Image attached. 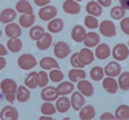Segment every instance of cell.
I'll return each mask as SVG.
<instances>
[{
    "instance_id": "obj_1",
    "label": "cell",
    "mask_w": 129,
    "mask_h": 120,
    "mask_svg": "<svg viewBox=\"0 0 129 120\" xmlns=\"http://www.w3.org/2000/svg\"><path fill=\"white\" fill-rule=\"evenodd\" d=\"M17 91H18V86H17L14 80L4 79L2 81V92H3L5 100L8 102H13L17 98Z\"/></svg>"
},
{
    "instance_id": "obj_2",
    "label": "cell",
    "mask_w": 129,
    "mask_h": 120,
    "mask_svg": "<svg viewBox=\"0 0 129 120\" xmlns=\"http://www.w3.org/2000/svg\"><path fill=\"white\" fill-rule=\"evenodd\" d=\"M36 65V59L32 54H22L18 58V66L22 70H31L32 67H35Z\"/></svg>"
},
{
    "instance_id": "obj_3",
    "label": "cell",
    "mask_w": 129,
    "mask_h": 120,
    "mask_svg": "<svg viewBox=\"0 0 129 120\" xmlns=\"http://www.w3.org/2000/svg\"><path fill=\"white\" fill-rule=\"evenodd\" d=\"M54 54H56V57L57 58H64L66 56H69L70 52H71V48L70 45L67 44V43H64V41H58L56 43V45H54Z\"/></svg>"
},
{
    "instance_id": "obj_4",
    "label": "cell",
    "mask_w": 129,
    "mask_h": 120,
    "mask_svg": "<svg viewBox=\"0 0 129 120\" xmlns=\"http://www.w3.org/2000/svg\"><path fill=\"white\" fill-rule=\"evenodd\" d=\"M128 54H129V50H128V47L125 44H117V45H115V48L112 50V56H114L115 61L126 59Z\"/></svg>"
},
{
    "instance_id": "obj_5",
    "label": "cell",
    "mask_w": 129,
    "mask_h": 120,
    "mask_svg": "<svg viewBox=\"0 0 129 120\" xmlns=\"http://www.w3.org/2000/svg\"><path fill=\"white\" fill-rule=\"evenodd\" d=\"M57 12H58V10H57L56 7L47 5V7L41 8V9L39 10V17H40V19H43V21H49V19H53V18L56 17Z\"/></svg>"
},
{
    "instance_id": "obj_6",
    "label": "cell",
    "mask_w": 129,
    "mask_h": 120,
    "mask_svg": "<svg viewBox=\"0 0 129 120\" xmlns=\"http://www.w3.org/2000/svg\"><path fill=\"white\" fill-rule=\"evenodd\" d=\"M58 96H59V93H58L57 88H54V86H45L41 91V98L47 102H52V101L57 100Z\"/></svg>"
},
{
    "instance_id": "obj_7",
    "label": "cell",
    "mask_w": 129,
    "mask_h": 120,
    "mask_svg": "<svg viewBox=\"0 0 129 120\" xmlns=\"http://www.w3.org/2000/svg\"><path fill=\"white\" fill-rule=\"evenodd\" d=\"M100 31H101L102 35H105L107 38H112L116 34L115 25L111 22V21H103V22L100 25Z\"/></svg>"
},
{
    "instance_id": "obj_8",
    "label": "cell",
    "mask_w": 129,
    "mask_h": 120,
    "mask_svg": "<svg viewBox=\"0 0 129 120\" xmlns=\"http://www.w3.org/2000/svg\"><path fill=\"white\" fill-rule=\"evenodd\" d=\"M79 61L81 62L83 66H87V65H90L93 61H94V54L90 49L88 48H84L80 50L79 53Z\"/></svg>"
},
{
    "instance_id": "obj_9",
    "label": "cell",
    "mask_w": 129,
    "mask_h": 120,
    "mask_svg": "<svg viewBox=\"0 0 129 120\" xmlns=\"http://www.w3.org/2000/svg\"><path fill=\"white\" fill-rule=\"evenodd\" d=\"M78 89H79V92H80L83 96H85V97H90V96L93 94V92H94L93 85H92L89 81H87V79L79 80V83H78Z\"/></svg>"
},
{
    "instance_id": "obj_10",
    "label": "cell",
    "mask_w": 129,
    "mask_h": 120,
    "mask_svg": "<svg viewBox=\"0 0 129 120\" xmlns=\"http://www.w3.org/2000/svg\"><path fill=\"white\" fill-rule=\"evenodd\" d=\"M2 119L5 120H17L18 119V111L13 106H4L2 108Z\"/></svg>"
},
{
    "instance_id": "obj_11",
    "label": "cell",
    "mask_w": 129,
    "mask_h": 120,
    "mask_svg": "<svg viewBox=\"0 0 129 120\" xmlns=\"http://www.w3.org/2000/svg\"><path fill=\"white\" fill-rule=\"evenodd\" d=\"M21 34H22V30L16 23H9L5 27V35L9 36L10 39H18V36H21Z\"/></svg>"
},
{
    "instance_id": "obj_12",
    "label": "cell",
    "mask_w": 129,
    "mask_h": 120,
    "mask_svg": "<svg viewBox=\"0 0 129 120\" xmlns=\"http://www.w3.org/2000/svg\"><path fill=\"white\" fill-rule=\"evenodd\" d=\"M63 10L69 14H78L80 12V5L74 0H66L63 3Z\"/></svg>"
},
{
    "instance_id": "obj_13",
    "label": "cell",
    "mask_w": 129,
    "mask_h": 120,
    "mask_svg": "<svg viewBox=\"0 0 129 120\" xmlns=\"http://www.w3.org/2000/svg\"><path fill=\"white\" fill-rule=\"evenodd\" d=\"M85 103V100H84V97L80 92H74L72 93V98H71V106L74 107V110H76L79 111L80 108L84 106Z\"/></svg>"
},
{
    "instance_id": "obj_14",
    "label": "cell",
    "mask_w": 129,
    "mask_h": 120,
    "mask_svg": "<svg viewBox=\"0 0 129 120\" xmlns=\"http://www.w3.org/2000/svg\"><path fill=\"white\" fill-rule=\"evenodd\" d=\"M71 106V101L69 100V98L66 97H61V98H57V103H56V108H57V111L63 114V112H67L69 111V108Z\"/></svg>"
},
{
    "instance_id": "obj_15",
    "label": "cell",
    "mask_w": 129,
    "mask_h": 120,
    "mask_svg": "<svg viewBox=\"0 0 129 120\" xmlns=\"http://www.w3.org/2000/svg\"><path fill=\"white\" fill-rule=\"evenodd\" d=\"M85 35H87L85 34V28L80 25H76L71 31V36H72L74 41H76V43H81L84 40Z\"/></svg>"
},
{
    "instance_id": "obj_16",
    "label": "cell",
    "mask_w": 129,
    "mask_h": 120,
    "mask_svg": "<svg viewBox=\"0 0 129 120\" xmlns=\"http://www.w3.org/2000/svg\"><path fill=\"white\" fill-rule=\"evenodd\" d=\"M52 35L50 34H44L38 41H36V47L40 50H47L52 45Z\"/></svg>"
},
{
    "instance_id": "obj_17",
    "label": "cell",
    "mask_w": 129,
    "mask_h": 120,
    "mask_svg": "<svg viewBox=\"0 0 129 120\" xmlns=\"http://www.w3.org/2000/svg\"><path fill=\"white\" fill-rule=\"evenodd\" d=\"M83 41L85 43V47L87 48H92V47H95L97 44H100V36L95 32H88Z\"/></svg>"
},
{
    "instance_id": "obj_18",
    "label": "cell",
    "mask_w": 129,
    "mask_h": 120,
    "mask_svg": "<svg viewBox=\"0 0 129 120\" xmlns=\"http://www.w3.org/2000/svg\"><path fill=\"white\" fill-rule=\"evenodd\" d=\"M94 115H95L94 107L90 106V105L83 106V107L80 108V112H79V116H80V119H83V120H90V119L94 117Z\"/></svg>"
},
{
    "instance_id": "obj_19",
    "label": "cell",
    "mask_w": 129,
    "mask_h": 120,
    "mask_svg": "<svg viewBox=\"0 0 129 120\" xmlns=\"http://www.w3.org/2000/svg\"><path fill=\"white\" fill-rule=\"evenodd\" d=\"M103 71L106 72V75H109L110 78H114V76H116V75L120 74L121 66H120L119 63H116V62H110V63L106 66V69H105Z\"/></svg>"
},
{
    "instance_id": "obj_20",
    "label": "cell",
    "mask_w": 129,
    "mask_h": 120,
    "mask_svg": "<svg viewBox=\"0 0 129 120\" xmlns=\"http://www.w3.org/2000/svg\"><path fill=\"white\" fill-rule=\"evenodd\" d=\"M40 66L44 70H53V69H59V65L57 61H54V58L52 57H44L40 61Z\"/></svg>"
},
{
    "instance_id": "obj_21",
    "label": "cell",
    "mask_w": 129,
    "mask_h": 120,
    "mask_svg": "<svg viewBox=\"0 0 129 120\" xmlns=\"http://www.w3.org/2000/svg\"><path fill=\"white\" fill-rule=\"evenodd\" d=\"M87 12L93 17H98L102 14V7L97 2H89L87 4Z\"/></svg>"
},
{
    "instance_id": "obj_22",
    "label": "cell",
    "mask_w": 129,
    "mask_h": 120,
    "mask_svg": "<svg viewBox=\"0 0 129 120\" xmlns=\"http://www.w3.org/2000/svg\"><path fill=\"white\" fill-rule=\"evenodd\" d=\"M48 30L53 34H57V32L63 30V19L61 18H56V19H52L50 22L48 23Z\"/></svg>"
},
{
    "instance_id": "obj_23",
    "label": "cell",
    "mask_w": 129,
    "mask_h": 120,
    "mask_svg": "<svg viewBox=\"0 0 129 120\" xmlns=\"http://www.w3.org/2000/svg\"><path fill=\"white\" fill-rule=\"evenodd\" d=\"M102 84H103V88L106 89V92H109V93H111V94L116 93V91H117V83H116L115 79H112V78H106V79L102 81Z\"/></svg>"
},
{
    "instance_id": "obj_24",
    "label": "cell",
    "mask_w": 129,
    "mask_h": 120,
    "mask_svg": "<svg viewBox=\"0 0 129 120\" xmlns=\"http://www.w3.org/2000/svg\"><path fill=\"white\" fill-rule=\"evenodd\" d=\"M17 100H18V102H27L28 100H30V91H28V88L25 85H21V86H18V91H17Z\"/></svg>"
},
{
    "instance_id": "obj_25",
    "label": "cell",
    "mask_w": 129,
    "mask_h": 120,
    "mask_svg": "<svg viewBox=\"0 0 129 120\" xmlns=\"http://www.w3.org/2000/svg\"><path fill=\"white\" fill-rule=\"evenodd\" d=\"M110 56V47L107 44H100L95 49V57L100 59H106Z\"/></svg>"
},
{
    "instance_id": "obj_26",
    "label": "cell",
    "mask_w": 129,
    "mask_h": 120,
    "mask_svg": "<svg viewBox=\"0 0 129 120\" xmlns=\"http://www.w3.org/2000/svg\"><path fill=\"white\" fill-rule=\"evenodd\" d=\"M16 18V12L13 9H10V8H7L4 9L2 14H0V21H2L3 23H9V22H12V21Z\"/></svg>"
},
{
    "instance_id": "obj_27",
    "label": "cell",
    "mask_w": 129,
    "mask_h": 120,
    "mask_svg": "<svg viewBox=\"0 0 129 120\" xmlns=\"http://www.w3.org/2000/svg\"><path fill=\"white\" fill-rule=\"evenodd\" d=\"M25 85L30 89H35L36 86H39V83H38V74L36 72H30L27 75V78L25 80Z\"/></svg>"
},
{
    "instance_id": "obj_28",
    "label": "cell",
    "mask_w": 129,
    "mask_h": 120,
    "mask_svg": "<svg viewBox=\"0 0 129 120\" xmlns=\"http://www.w3.org/2000/svg\"><path fill=\"white\" fill-rule=\"evenodd\" d=\"M85 78H87L85 71H83L81 69H74L69 72V79L71 81H79V80H83Z\"/></svg>"
},
{
    "instance_id": "obj_29",
    "label": "cell",
    "mask_w": 129,
    "mask_h": 120,
    "mask_svg": "<svg viewBox=\"0 0 129 120\" xmlns=\"http://www.w3.org/2000/svg\"><path fill=\"white\" fill-rule=\"evenodd\" d=\"M16 9L18 10V12H21L22 14H34L32 13V7L30 5L28 2H26V0L18 2L17 5H16Z\"/></svg>"
},
{
    "instance_id": "obj_30",
    "label": "cell",
    "mask_w": 129,
    "mask_h": 120,
    "mask_svg": "<svg viewBox=\"0 0 129 120\" xmlns=\"http://www.w3.org/2000/svg\"><path fill=\"white\" fill-rule=\"evenodd\" d=\"M57 91H58L59 94L66 96V94L74 92V84L70 83V81H63V83H61V84L57 86Z\"/></svg>"
},
{
    "instance_id": "obj_31",
    "label": "cell",
    "mask_w": 129,
    "mask_h": 120,
    "mask_svg": "<svg viewBox=\"0 0 129 120\" xmlns=\"http://www.w3.org/2000/svg\"><path fill=\"white\" fill-rule=\"evenodd\" d=\"M35 22V16L34 14H22L19 18V25L22 27H31Z\"/></svg>"
},
{
    "instance_id": "obj_32",
    "label": "cell",
    "mask_w": 129,
    "mask_h": 120,
    "mask_svg": "<svg viewBox=\"0 0 129 120\" xmlns=\"http://www.w3.org/2000/svg\"><path fill=\"white\" fill-rule=\"evenodd\" d=\"M129 117V107L128 105H121L116 108L115 119H128Z\"/></svg>"
},
{
    "instance_id": "obj_33",
    "label": "cell",
    "mask_w": 129,
    "mask_h": 120,
    "mask_svg": "<svg viewBox=\"0 0 129 120\" xmlns=\"http://www.w3.org/2000/svg\"><path fill=\"white\" fill-rule=\"evenodd\" d=\"M8 49L13 53H17L22 49V41L19 39H10L8 40Z\"/></svg>"
},
{
    "instance_id": "obj_34",
    "label": "cell",
    "mask_w": 129,
    "mask_h": 120,
    "mask_svg": "<svg viewBox=\"0 0 129 120\" xmlns=\"http://www.w3.org/2000/svg\"><path fill=\"white\" fill-rule=\"evenodd\" d=\"M45 32H44V28H43L41 26H34V27H31L30 30V38L31 39H34V40H39L43 35H44Z\"/></svg>"
},
{
    "instance_id": "obj_35",
    "label": "cell",
    "mask_w": 129,
    "mask_h": 120,
    "mask_svg": "<svg viewBox=\"0 0 129 120\" xmlns=\"http://www.w3.org/2000/svg\"><path fill=\"white\" fill-rule=\"evenodd\" d=\"M103 75H105V71L102 67L100 66H95L90 70V78L95 81H98V80H102L103 79Z\"/></svg>"
},
{
    "instance_id": "obj_36",
    "label": "cell",
    "mask_w": 129,
    "mask_h": 120,
    "mask_svg": "<svg viewBox=\"0 0 129 120\" xmlns=\"http://www.w3.org/2000/svg\"><path fill=\"white\" fill-rule=\"evenodd\" d=\"M123 91H128L129 89V72H123L119 78V85Z\"/></svg>"
},
{
    "instance_id": "obj_37",
    "label": "cell",
    "mask_w": 129,
    "mask_h": 120,
    "mask_svg": "<svg viewBox=\"0 0 129 120\" xmlns=\"http://www.w3.org/2000/svg\"><path fill=\"white\" fill-rule=\"evenodd\" d=\"M57 111V108L54 107V105H53L52 102H47L45 101V103H43V106H41V112H43V115H53Z\"/></svg>"
},
{
    "instance_id": "obj_38",
    "label": "cell",
    "mask_w": 129,
    "mask_h": 120,
    "mask_svg": "<svg viewBox=\"0 0 129 120\" xmlns=\"http://www.w3.org/2000/svg\"><path fill=\"white\" fill-rule=\"evenodd\" d=\"M49 78L52 81H54V83H59L63 80V74L59 69H53L49 74Z\"/></svg>"
},
{
    "instance_id": "obj_39",
    "label": "cell",
    "mask_w": 129,
    "mask_h": 120,
    "mask_svg": "<svg viewBox=\"0 0 129 120\" xmlns=\"http://www.w3.org/2000/svg\"><path fill=\"white\" fill-rule=\"evenodd\" d=\"M125 14V9L123 7H115L114 9H111V17L114 19H121Z\"/></svg>"
},
{
    "instance_id": "obj_40",
    "label": "cell",
    "mask_w": 129,
    "mask_h": 120,
    "mask_svg": "<svg viewBox=\"0 0 129 120\" xmlns=\"http://www.w3.org/2000/svg\"><path fill=\"white\" fill-rule=\"evenodd\" d=\"M84 22H85V26L90 30H94V28L98 27V21H97L95 17H93V16H87L84 19Z\"/></svg>"
},
{
    "instance_id": "obj_41",
    "label": "cell",
    "mask_w": 129,
    "mask_h": 120,
    "mask_svg": "<svg viewBox=\"0 0 129 120\" xmlns=\"http://www.w3.org/2000/svg\"><path fill=\"white\" fill-rule=\"evenodd\" d=\"M48 79H49L48 74H47L45 71H40V72L38 74V83H39V86H41V88L47 86V84H48V81H49Z\"/></svg>"
},
{
    "instance_id": "obj_42",
    "label": "cell",
    "mask_w": 129,
    "mask_h": 120,
    "mask_svg": "<svg viewBox=\"0 0 129 120\" xmlns=\"http://www.w3.org/2000/svg\"><path fill=\"white\" fill-rule=\"evenodd\" d=\"M70 62H71V65H72L74 67H78V69L84 67L83 65H81V62L79 61V53H75L74 56L71 57V61H70Z\"/></svg>"
},
{
    "instance_id": "obj_43",
    "label": "cell",
    "mask_w": 129,
    "mask_h": 120,
    "mask_svg": "<svg viewBox=\"0 0 129 120\" xmlns=\"http://www.w3.org/2000/svg\"><path fill=\"white\" fill-rule=\"evenodd\" d=\"M120 27H121V30H123V32H124V34L129 35V18H128V17L121 19Z\"/></svg>"
},
{
    "instance_id": "obj_44",
    "label": "cell",
    "mask_w": 129,
    "mask_h": 120,
    "mask_svg": "<svg viewBox=\"0 0 129 120\" xmlns=\"http://www.w3.org/2000/svg\"><path fill=\"white\" fill-rule=\"evenodd\" d=\"M35 4L44 8V7H47V5L49 4V0H44V2H43V0H35Z\"/></svg>"
},
{
    "instance_id": "obj_45",
    "label": "cell",
    "mask_w": 129,
    "mask_h": 120,
    "mask_svg": "<svg viewBox=\"0 0 129 120\" xmlns=\"http://www.w3.org/2000/svg\"><path fill=\"white\" fill-rule=\"evenodd\" d=\"M100 5H103V7H109L111 4V0H100V2H97Z\"/></svg>"
},
{
    "instance_id": "obj_46",
    "label": "cell",
    "mask_w": 129,
    "mask_h": 120,
    "mask_svg": "<svg viewBox=\"0 0 129 120\" xmlns=\"http://www.w3.org/2000/svg\"><path fill=\"white\" fill-rule=\"evenodd\" d=\"M101 119H115V115H111V114H102V115H101Z\"/></svg>"
},
{
    "instance_id": "obj_47",
    "label": "cell",
    "mask_w": 129,
    "mask_h": 120,
    "mask_svg": "<svg viewBox=\"0 0 129 120\" xmlns=\"http://www.w3.org/2000/svg\"><path fill=\"white\" fill-rule=\"evenodd\" d=\"M7 53H8V50H5V48H4V47H3V44H2V45H0V54H2V57H3V56H5Z\"/></svg>"
},
{
    "instance_id": "obj_48",
    "label": "cell",
    "mask_w": 129,
    "mask_h": 120,
    "mask_svg": "<svg viewBox=\"0 0 129 120\" xmlns=\"http://www.w3.org/2000/svg\"><path fill=\"white\" fill-rule=\"evenodd\" d=\"M4 66H5V59L2 57L0 58V69H4Z\"/></svg>"
},
{
    "instance_id": "obj_49",
    "label": "cell",
    "mask_w": 129,
    "mask_h": 120,
    "mask_svg": "<svg viewBox=\"0 0 129 120\" xmlns=\"http://www.w3.org/2000/svg\"><path fill=\"white\" fill-rule=\"evenodd\" d=\"M121 4H123L124 7H128V3H126V2H121Z\"/></svg>"
}]
</instances>
